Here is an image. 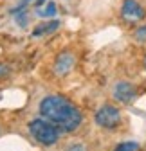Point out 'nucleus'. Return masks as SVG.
<instances>
[{
    "label": "nucleus",
    "mask_w": 146,
    "mask_h": 151,
    "mask_svg": "<svg viewBox=\"0 0 146 151\" xmlns=\"http://www.w3.org/2000/svg\"><path fill=\"white\" fill-rule=\"evenodd\" d=\"M40 115L58 126L61 131H76L81 126L83 115L80 108L63 96H47L40 101Z\"/></svg>",
    "instance_id": "nucleus-1"
},
{
    "label": "nucleus",
    "mask_w": 146,
    "mask_h": 151,
    "mask_svg": "<svg viewBox=\"0 0 146 151\" xmlns=\"http://www.w3.org/2000/svg\"><path fill=\"white\" fill-rule=\"evenodd\" d=\"M27 128H29L31 137L42 146H54L60 140V131L61 129L58 126H54L52 122H49L47 119H43V117L42 119H33L27 124Z\"/></svg>",
    "instance_id": "nucleus-2"
},
{
    "label": "nucleus",
    "mask_w": 146,
    "mask_h": 151,
    "mask_svg": "<svg viewBox=\"0 0 146 151\" xmlns=\"http://www.w3.org/2000/svg\"><path fill=\"white\" fill-rule=\"evenodd\" d=\"M96 124L99 128H105V129H116L121 121H123V115H121V110L114 104H103L98 111H96Z\"/></svg>",
    "instance_id": "nucleus-3"
},
{
    "label": "nucleus",
    "mask_w": 146,
    "mask_h": 151,
    "mask_svg": "<svg viewBox=\"0 0 146 151\" xmlns=\"http://www.w3.org/2000/svg\"><path fill=\"white\" fill-rule=\"evenodd\" d=\"M121 16L128 24H137L146 16V11L137 0H124L121 6Z\"/></svg>",
    "instance_id": "nucleus-4"
},
{
    "label": "nucleus",
    "mask_w": 146,
    "mask_h": 151,
    "mask_svg": "<svg viewBox=\"0 0 146 151\" xmlns=\"http://www.w3.org/2000/svg\"><path fill=\"white\" fill-rule=\"evenodd\" d=\"M112 96L121 104H130L137 97V88L130 81H119V83H116V86L112 90Z\"/></svg>",
    "instance_id": "nucleus-5"
},
{
    "label": "nucleus",
    "mask_w": 146,
    "mask_h": 151,
    "mask_svg": "<svg viewBox=\"0 0 146 151\" xmlns=\"http://www.w3.org/2000/svg\"><path fill=\"white\" fill-rule=\"evenodd\" d=\"M74 65H76V56L72 54V52H69V50H65V52H60L58 54V58L54 60V74L56 76H60V78H63V76H67L72 68H74Z\"/></svg>",
    "instance_id": "nucleus-6"
},
{
    "label": "nucleus",
    "mask_w": 146,
    "mask_h": 151,
    "mask_svg": "<svg viewBox=\"0 0 146 151\" xmlns=\"http://www.w3.org/2000/svg\"><path fill=\"white\" fill-rule=\"evenodd\" d=\"M60 27V20H47V22H42L38 24L33 31H31V36L33 38H40V36H47V34H52L54 31H58Z\"/></svg>",
    "instance_id": "nucleus-7"
},
{
    "label": "nucleus",
    "mask_w": 146,
    "mask_h": 151,
    "mask_svg": "<svg viewBox=\"0 0 146 151\" xmlns=\"http://www.w3.org/2000/svg\"><path fill=\"white\" fill-rule=\"evenodd\" d=\"M56 13H58V6L54 4V2H45L42 9H38V11H36V14H38V16H42V18H52V16L56 14Z\"/></svg>",
    "instance_id": "nucleus-8"
},
{
    "label": "nucleus",
    "mask_w": 146,
    "mask_h": 151,
    "mask_svg": "<svg viewBox=\"0 0 146 151\" xmlns=\"http://www.w3.org/2000/svg\"><path fill=\"white\" fill-rule=\"evenodd\" d=\"M134 40H135L137 43L146 45V24H144V25H139V27L134 31Z\"/></svg>",
    "instance_id": "nucleus-9"
},
{
    "label": "nucleus",
    "mask_w": 146,
    "mask_h": 151,
    "mask_svg": "<svg viewBox=\"0 0 146 151\" xmlns=\"http://www.w3.org/2000/svg\"><path fill=\"white\" fill-rule=\"evenodd\" d=\"M116 151H141V146L134 140H128V142H121L116 147Z\"/></svg>",
    "instance_id": "nucleus-10"
},
{
    "label": "nucleus",
    "mask_w": 146,
    "mask_h": 151,
    "mask_svg": "<svg viewBox=\"0 0 146 151\" xmlns=\"http://www.w3.org/2000/svg\"><path fill=\"white\" fill-rule=\"evenodd\" d=\"M13 14L16 16V24L20 25V27H25V25L29 24V16H27L25 9H22V11H16V13H13Z\"/></svg>",
    "instance_id": "nucleus-11"
},
{
    "label": "nucleus",
    "mask_w": 146,
    "mask_h": 151,
    "mask_svg": "<svg viewBox=\"0 0 146 151\" xmlns=\"http://www.w3.org/2000/svg\"><path fill=\"white\" fill-rule=\"evenodd\" d=\"M67 151H87V147L83 144H72V146L67 147Z\"/></svg>",
    "instance_id": "nucleus-12"
},
{
    "label": "nucleus",
    "mask_w": 146,
    "mask_h": 151,
    "mask_svg": "<svg viewBox=\"0 0 146 151\" xmlns=\"http://www.w3.org/2000/svg\"><path fill=\"white\" fill-rule=\"evenodd\" d=\"M9 67L7 65H2V63H0V78H6V76H9Z\"/></svg>",
    "instance_id": "nucleus-13"
},
{
    "label": "nucleus",
    "mask_w": 146,
    "mask_h": 151,
    "mask_svg": "<svg viewBox=\"0 0 146 151\" xmlns=\"http://www.w3.org/2000/svg\"><path fill=\"white\" fill-rule=\"evenodd\" d=\"M45 2H47V0H34V6H36V7H42Z\"/></svg>",
    "instance_id": "nucleus-14"
},
{
    "label": "nucleus",
    "mask_w": 146,
    "mask_h": 151,
    "mask_svg": "<svg viewBox=\"0 0 146 151\" xmlns=\"http://www.w3.org/2000/svg\"><path fill=\"white\" fill-rule=\"evenodd\" d=\"M142 65H144V70H146V58H144V61H142Z\"/></svg>",
    "instance_id": "nucleus-15"
}]
</instances>
